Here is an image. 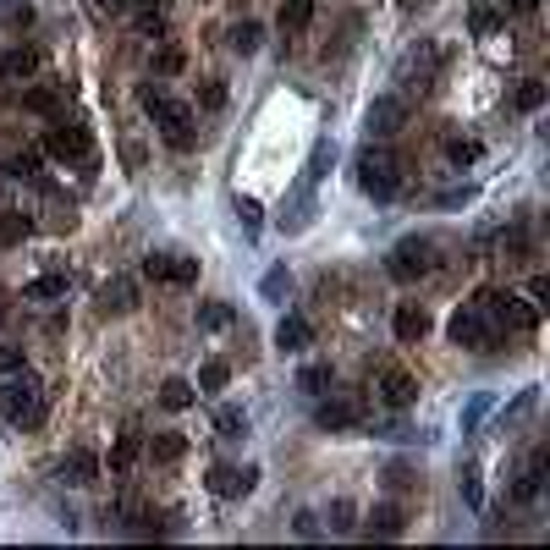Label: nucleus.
Instances as JSON below:
<instances>
[{
	"instance_id": "45",
	"label": "nucleus",
	"mask_w": 550,
	"mask_h": 550,
	"mask_svg": "<svg viewBox=\"0 0 550 550\" xmlns=\"http://www.w3.org/2000/svg\"><path fill=\"white\" fill-rule=\"evenodd\" d=\"M435 204L440 209H463V204H473V187H451V193H440Z\"/></svg>"
},
{
	"instance_id": "31",
	"label": "nucleus",
	"mask_w": 550,
	"mask_h": 550,
	"mask_svg": "<svg viewBox=\"0 0 550 550\" xmlns=\"http://www.w3.org/2000/svg\"><path fill=\"white\" fill-rule=\"evenodd\" d=\"M314 22V0H281V28H308Z\"/></svg>"
},
{
	"instance_id": "20",
	"label": "nucleus",
	"mask_w": 550,
	"mask_h": 550,
	"mask_svg": "<svg viewBox=\"0 0 550 550\" xmlns=\"http://www.w3.org/2000/svg\"><path fill=\"white\" fill-rule=\"evenodd\" d=\"M226 45H232L237 55H253L259 45H265V28H259V22H248V17H242V22L232 28V34H226Z\"/></svg>"
},
{
	"instance_id": "8",
	"label": "nucleus",
	"mask_w": 550,
	"mask_h": 550,
	"mask_svg": "<svg viewBox=\"0 0 550 550\" xmlns=\"http://www.w3.org/2000/svg\"><path fill=\"white\" fill-rule=\"evenodd\" d=\"M402 121H407V105L397 100V94H380V100L369 105V133H374V138L402 133Z\"/></svg>"
},
{
	"instance_id": "26",
	"label": "nucleus",
	"mask_w": 550,
	"mask_h": 550,
	"mask_svg": "<svg viewBox=\"0 0 550 550\" xmlns=\"http://www.w3.org/2000/svg\"><path fill=\"white\" fill-rule=\"evenodd\" d=\"M22 111H34V116H55V111H61V94H55V88H22Z\"/></svg>"
},
{
	"instance_id": "33",
	"label": "nucleus",
	"mask_w": 550,
	"mask_h": 550,
	"mask_svg": "<svg viewBox=\"0 0 550 550\" xmlns=\"http://www.w3.org/2000/svg\"><path fill=\"white\" fill-rule=\"evenodd\" d=\"M298 385L308 397H319V391H331V364H303L298 369Z\"/></svg>"
},
{
	"instance_id": "28",
	"label": "nucleus",
	"mask_w": 550,
	"mask_h": 550,
	"mask_svg": "<svg viewBox=\"0 0 550 550\" xmlns=\"http://www.w3.org/2000/svg\"><path fill=\"white\" fill-rule=\"evenodd\" d=\"M232 385V364L226 358H209L204 369H199V391H226Z\"/></svg>"
},
{
	"instance_id": "51",
	"label": "nucleus",
	"mask_w": 550,
	"mask_h": 550,
	"mask_svg": "<svg viewBox=\"0 0 550 550\" xmlns=\"http://www.w3.org/2000/svg\"><path fill=\"white\" fill-rule=\"evenodd\" d=\"M512 12H517V17H534V12H539V0H512Z\"/></svg>"
},
{
	"instance_id": "39",
	"label": "nucleus",
	"mask_w": 550,
	"mask_h": 550,
	"mask_svg": "<svg viewBox=\"0 0 550 550\" xmlns=\"http://www.w3.org/2000/svg\"><path fill=\"white\" fill-rule=\"evenodd\" d=\"M237 220H242L248 237H259V226H265V209H259L253 199H237Z\"/></svg>"
},
{
	"instance_id": "46",
	"label": "nucleus",
	"mask_w": 550,
	"mask_h": 550,
	"mask_svg": "<svg viewBox=\"0 0 550 550\" xmlns=\"http://www.w3.org/2000/svg\"><path fill=\"white\" fill-rule=\"evenodd\" d=\"M154 67H160V72H182V50H176V45H166V50L154 55Z\"/></svg>"
},
{
	"instance_id": "37",
	"label": "nucleus",
	"mask_w": 550,
	"mask_h": 550,
	"mask_svg": "<svg viewBox=\"0 0 550 550\" xmlns=\"http://www.w3.org/2000/svg\"><path fill=\"white\" fill-rule=\"evenodd\" d=\"M226 325H232V308L226 303H204L199 308V331H226Z\"/></svg>"
},
{
	"instance_id": "38",
	"label": "nucleus",
	"mask_w": 550,
	"mask_h": 550,
	"mask_svg": "<svg viewBox=\"0 0 550 550\" xmlns=\"http://www.w3.org/2000/svg\"><path fill=\"white\" fill-rule=\"evenodd\" d=\"M479 154H484V149H479L473 138H457V144H446V160H451V166H473Z\"/></svg>"
},
{
	"instance_id": "5",
	"label": "nucleus",
	"mask_w": 550,
	"mask_h": 550,
	"mask_svg": "<svg viewBox=\"0 0 550 550\" xmlns=\"http://www.w3.org/2000/svg\"><path fill=\"white\" fill-rule=\"evenodd\" d=\"M446 336L457 341V347H496V331L484 325V308H479V303L451 314V319H446Z\"/></svg>"
},
{
	"instance_id": "7",
	"label": "nucleus",
	"mask_w": 550,
	"mask_h": 550,
	"mask_svg": "<svg viewBox=\"0 0 550 550\" xmlns=\"http://www.w3.org/2000/svg\"><path fill=\"white\" fill-rule=\"evenodd\" d=\"M374 391H380V402H385V407H397V413H402V407H413V402H418V380H413L407 369H385Z\"/></svg>"
},
{
	"instance_id": "41",
	"label": "nucleus",
	"mask_w": 550,
	"mask_h": 550,
	"mask_svg": "<svg viewBox=\"0 0 550 550\" xmlns=\"http://www.w3.org/2000/svg\"><path fill=\"white\" fill-rule=\"evenodd\" d=\"M545 105V83L539 78H529L523 88H517V111H539Z\"/></svg>"
},
{
	"instance_id": "12",
	"label": "nucleus",
	"mask_w": 550,
	"mask_h": 550,
	"mask_svg": "<svg viewBox=\"0 0 550 550\" xmlns=\"http://www.w3.org/2000/svg\"><path fill=\"white\" fill-rule=\"evenodd\" d=\"M319 430H358V402H347V397H331V402H319Z\"/></svg>"
},
{
	"instance_id": "34",
	"label": "nucleus",
	"mask_w": 550,
	"mask_h": 550,
	"mask_svg": "<svg viewBox=\"0 0 550 550\" xmlns=\"http://www.w3.org/2000/svg\"><path fill=\"white\" fill-rule=\"evenodd\" d=\"M0 176H12V182H39V154H12L6 166H0Z\"/></svg>"
},
{
	"instance_id": "30",
	"label": "nucleus",
	"mask_w": 550,
	"mask_h": 550,
	"mask_svg": "<svg viewBox=\"0 0 550 550\" xmlns=\"http://www.w3.org/2000/svg\"><path fill=\"white\" fill-rule=\"evenodd\" d=\"M133 463H138V435L127 430V435H121V440L111 446V473H127Z\"/></svg>"
},
{
	"instance_id": "15",
	"label": "nucleus",
	"mask_w": 550,
	"mask_h": 550,
	"mask_svg": "<svg viewBox=\"0 0 550 550\" xmlns=\"http://www.w3.org/2000/svg\"><path fill=\"white\" fill-rule=\"evenodd\" d=\"M61 479H67V484H94V479H100V457H94L88 446H78L72 457L61 463Z\"/></svg>"
},
{
	"instance_id": "50",
	"label": "nucleus",
	"mask_w": 550,
	"mask_h": 550,
	"mask_svg": "<svg viewBox=\"0 0 550 550\" xmlns=\"http://www.w3.org/2000/svg\"><path fill=\"white\" fill-rule=\"evenodd\" d=\"M298 534H303V539L319 534V517H314V512H298Z\"/></svg>"
},
{
	"instance_id": "19",
	"label": "nucleus",
	"mask_w": 550,
	"mask_h": 550,
	"mask_svg": "<svg viewBox=\"0 0 550 550\" xmlns=\"http://www.w3.org/2000/svg\"><path fill=\"white\" fill-rule=\"evenodd\" d=\"M490 413H496V397H490V391H473V397L463 402V435H473Z\"/></svg>"
},
{
	"instance_id": "3",
	"label": "nucleus",
	"mask_w": 550,
	"mask_h": 550,
	"mask_svg": "<svg viewBox=\"0 0 550 550\" xmlns=\"http://www.w3.org/2000/svg\"><path fill=\"white\" fill-rule=\"evenodd\" d=\"M0 413H6L12 424H39V418H45L39 385L28 380V369H17V374H6V380H0Z\"/></svg>"
},
{
	"instance_id": "27",
	"label": "nucleus",
	"mask_w": 550,
	"mask_h": 550,
	"mask_svg": "<svg viewBox=\"0 0 550 550\" xmlns=\"http://www.w3.org/2000/svg\"><path fill=\"white\" fill-rule=\"evenodd\" d=\"M479 473H484V468H473V463H468V468L457 473V490H463L468 512H479V506H484V479H479Z\"/></svg>"
},
{
	"instance_id": "1",
	"label": "nucleus",
	"mask_w": 550,
	"mask_h": 550,
	"mask_svg": "<svg viewBox=\"0 0 550 550\" xmlns=\"http://www.w3.org/2000/svg\"><path fill=\"white\" fill-rule=\"evenodd\" d=\"M138 100H144V111L154 116V127H160V138H166L171 149H193V116H187V105L166 100V94H160V88H144Z\"/></svg>"
},
{
	"instance_id": "32",
	"label": "nucleus",
	"mask_w": 550,
	"mask_h": 550,
	"mask_svg": "<svg viewBox=\"0 0 550 550\" xmlns=\"http://www.w3.org/2000/svg\"><path fill=\"white\" fill-rule=\"evenodd\" d=\"M331 160H336V149H331L325 138H319V144H314V154H308V171H303V187H314L319 176H325V171H331Z\"/></svg>"
},
{
	"instance_id": "42",
	"label": "nucleus",
	"mask_w": 550,
	"mask_h": 550,
	"mask_svg": "<svg viewBox=\"0 0 550 550\" xmlns=\"http://www.w3.org/2000/svg\"><path fill=\"white\" fill-rule=\"evenodd\" d=\"M144 275L149 281H171V253H149L144 259Z\"/></svg>"
},
{
	"instance_id": "2",
	"label": "nucleus",
	"mask_w": 550,
	"mask_h": 550,
	"mask_svg": "<svg viewBox=\"0 0 550 550\" xmlns=\"http://www.w3.org/2000/svg\"><path fill=\"white\" fill-rule=\"evenodd\" d=\"M358 187L369 193L374 204H391L397 193H402V166L391 154H380V149H364L358 154Z\"/></svg>"
},
{
	"instance_id": "6",
	"label": "nucleus",
	"mask_w": 550,
	"mask_h": 550,
	"mask_svg": "<svg viewBox=\"0 0 550 550\" xmlns=\"http://www.w3.org/2000/svg\"><path fill=\"white\" fill-rule=\"evenodd\" d=\"M479 308H490L496 319H506L512 331H534L539 325V308L523 303V298H512V292H479Z\"/></svg>"
},
{
	"instance_id": "40",
	"label": "nucleus",
	"mask_w": 550,
	"mask_h": 550,
	"mask_svg": "<svg viewBox=\"0 0 550 550\" xmlns=\"http://www.w3.org/2000/svg\"><path fill=\"white\" fill-rule=\"evenodd\" d=\"M468 28H473V34H479V39H490V34H496V28H501V17H496L490 6H473V17H468Z\"/></svg>"
},
{
	"instance_id": "48",
	"label": "nucleus",
	"mask_w": 550,
	"mask_h": 550,
	"mask_svg": "<svg viewBox=\"0 0 550 550\" xmlns=\"http://www.w3.org/2000/svg\"><path fill=\"white\" fill-rule=\"evenodd\" d=\"M17 369H22V352H17V347H0V380L17 374Z\"/></svg>"
},
{
	"instance_id": "29",
	"label": "nucleus",
	"mask_w": 550,
	"mask_h": 550,
	"mask_svg": "<svg viewBox=\"0 0 550 550\" xmlns=\"http://www.w3.org/2000/svg\"><path fill=\"white\" fill-rule=\"evenodd\" d=\"M28 232H34V220H28V215H17V209H6V215H0V248L22 242Z\"/></svg>"
},
{
	"instance_id": "36",
	"label": "nucleus",
	"mask_w": 550,
	"mask_h": 550,
	"mask_svg": "<svg viewBox=\"0 0 550 550\" xmlns=\"http://www.w3.org/2000/svg\"><path fill=\"white\" fill-rule=\"evenodd\" d=\"M358 529V506L352 501H331V534H352Z\"/></svg>"
},
{
	"instance_id": "10",
	"label": "nucleus",
	"mask_w": 550,
	"mask_h": 550,
	"mask_svg": "<svg viewBox=\"0 0 550 550\" xmlns=\"http://www.w3.org/2000/svg\"><path fill=\"white\" fill-rule=\"evenodd\" d=\"M138 308V281L133 275H116L100 286V314H133Z\"/></svg>"
},
{
	"instance_id": "24",
	"label": "nucleus",
	"mask_w": 550,
	"mask_h": 550,
	"mask_svg": "<svg viewBox=\"0 0 550 550\" xmlns=\"http://www.w3.org/2000/svg\"><path fill=\"white\" fill-rule=\"evenodd\" d=\"M39 72V50H6L0 55V78H28Z\"/></svg>"
},
{
	"instance_id": "17",
	"label": "nucleus",
	"mask_w": 550,
	"mask_h": 550,
	"mask_svg": "<svg viewBox=\"0 0 550 550\" xmlns=\"http://www.w3.org/2000/svg\"><path fill=\"white\" fill-rule=\"evenodd\" d=\"M402 529H407L402 506H374V512H369V534H380V539H397Z\"/></svg>"
},
{
	"instance_id": "49",
	"label": "nucleus",
	"mask_w": 550,
	"mask_h": 550,
	"mask_svg": "<svg viewBox=\"0 0 550 550\" xmlns=\"http://www.w3.org/2000/svg\"><path fill=\"white\" fill-rule=\"evenodd\" d=\"M529 303H534V308H545V303H550V281H545V275H534V281H529Z\"/></svg>"
},
{
	"instance_id": "43",
	"label": "nucleus",
	"mask_w": 550,
	"mask_h": 550,
	"mask_svg": "<svg viewBox=\"0 0 550 550\" xmlns=\"http://www.w3.org/2000/svg\"><path fill=\"white\" fill-rule=\"evenodd\" d=\"M171 281L193 286V281H199V259H171Z\"/></svg>"
},
{
	"instance_id": "35",
	"label": "nucleus",
	"mask_w": 550,
	"mask_h": 550,
	"mask_svg": "<svg viewBox=\"0 0 550 550\" xmlns=\"http://www.w3.org/2000/svg\"><path fill=\"white\" fill-rule=\"evenodd\" d=\"M215 430H220L226 440L248 435V413H242V407H220V413H215Z\"/></svg>"
},
{
	"instance_id": "4",
	"label": "nucleus",
	"mask_w": 550,
	"mask_h": 550,
	"mask_svg": "<svg viewBox=\"0 0 550 550\" xmlns=\"http://www.w3.org/2000/svg\"><path fill=\"white\" fill-rule=\"evenodd\" d=\"M385 270H391L397 281H418V275H430L435 270V248L424 237H402L391 248V259H385Z\"/></svg>"
},
{
	"instance_id": "11",
	"label": "nucleus",
	"mask_w": 550,
	"mask_h": 550,
	"mask_svg": "<svg viewBox=\"0 0 550 550\" xmlns=\"http://www.w3.org/2000/svg\"><path fill=\"white\" fill-rule=\"evenodd\" d=\"M45 149L55 154V160H88V133H83V127H55V133L45 138Z\"/></svg>"
},
{
	"instance_id": "21",
	"label": "nucleus",
	"mask_w": 550,
	"mask_h": 550,
	"mask_svg": "<svg viewBox=\"0 0 550 550\" xmlns=\"http://www.w3.org/2000/svg\"><path fill=\"white\" fill-rule=\"evenodd\" d=\"M286 286H292L286 265H270L265 275H259V298H265V303H286Z\"/></svg>"
},
{
	"instance_id": "16",
	"label": "nucleus",
	"mask_w": 550,
	"mask_h": 550,
	"mask_svg": "<svg viewBox=\"0 0 550 550\" xmlns=\"http://www.w3.org/2000/svg\"><path fill=\"white\" fill-rule=\"evenodd\" d=\"M391 325H397V341H424V331H430V314H424V308H413V303H402Z\"/></svg>"
},
{
	"instance_id": "44",
	"label": "nucleus",
	"mask_w": 550,
	"mask_h": 550,
	"mask_svg": "<svg viewBox=\"0 0 550 550\" xmlns=\"http://www.w3.org/2000/svg\"><path fill=\"white\" fill-rule=\"evenodd\" d=\"M199 105H204V111H220V105H226V83H204V88H199Z\"/></svg>"
},
{
	"instance_id": "14",
	"label": "nucleus",
	"mask_w": 550,
	"mask_h": 550,
	"mask_svg": "<svg viewBox=\"0 0 550 550\" xmlns=\"http://www.w3.org/2000/svg\"><path fill=\"white\" fill-rule=\"evenodd\" d=\"M308 341H314V325H308L303 314H286L281 325H275V347H281V352H303Z\"/></svg>"
},
{
	"instance_id": "13",
	"label": "nucleus",
	"mask_w": 550,
	"mask_h": 550,
	"mask_svg": "<svg viewBox=\"0 0 550 550\" xmlns=\"http://www.w3.org/2000/svg\"><path fill=\"white\" fill-rule=\"evenodd\" d=\"M539 490H545V451H534V457H529V468H523V479L512 484V506H529V501H539Z\"/></svg>"
},
{
	"instance_id": "18",
	"label": "nucleus",
	"mask_w": 550,
	"mask_h": 550,
	"mask_svg": "<svg viewBox=\"0 0 550 550\" xmlns=\"http://www.w3.org/2000/svg\"><path fill=\"white\" fill-rule=\"evenodd\" d=\"M193 402H199V391H193L187 380H166V385H160V407H166V413H187Z\"/></svg>"
},
{
	"instance_id": "25",
	"label": "nucleus",
	"mask_w": 550,
	"mask_h": 550,
	"mask_svg": "<svg viewBox=\"0 0 550 550\" xmlns=\"http://www.w3.org/2000/svg\"><path fill=\"white\" fill-rule=\"evenodd\" d=\"M149 457H154V463H182V457H187V440L166 430V435H154V440H149Z\"/></svg>"
},
{
	"instance_id": "47",
	"label": "nucleus",
	"mask_w": 550,
	"mask_h": 550,
	"mask_svg": "<svg viewBox=\"0 0 550 550\" xmlns=\"http://www.w3.org/2000/svg\"><path fill=\"white\" fill-rule=\"evenodd\" d=\"M534 402H539V391L529 385V391H523V397H517V402L506 407V418H523V413H534Z\"/></svg>"
},
{
	"instance_id": "22",
	"label": "nucleus",
	"mask_w": 550,
	"mask_h": 550,
	"mask_svg": "<svg viewBox=\"0 0 550 550\" xmlns=\"http://www.w3.org/2000/svg\"><path fill=\"white\" fill-rule=\"evenodd\" d=\"M0 28H6V34L34 28V6H28V0H0Z\"/></svg>"
},
{
	"instance_id": "9",
	"label": "nucleus",
	"mask_w": 550,
	"mask_h": 550,
	"mask_svg": "<svg viewBox=\"0 0 550 550\" xmlns=\"http://www.w3.org/2000/svg\"><path fill=\"white\" fill-rule=\"evenodd\" d=\"M253 484H259V468H215V473H209V490H215L220 501L253 496Z\"/></svg>"
},
{
	"instance_id": "23",
	"label": "nucleus",
	"mask_w": 550,
	"mask_h": 550,
	"mask_svg": "<svg viewBox=\"0 0 550 550\" xmlns=\"http://www.w3.org/2000/svg\"><path fill=\"white\" fill-rule=\"evenodd\" d=\"M22 298H34V303H55V298H67V275H39V281H28V286H22Z\"/></svg>"
},
{
	"instance_id": "52",
	"label": "nucleus",
	"mask_w": 550,
	"mask_h": 550,
	"mask_svg": "<svg viewBox=\"0 0 550 550\" xmlns=\"http://www.w3.org/2000/svg\"><path fill=\"white\" fill-rule=\"evenodd\" d=\"M100 6H111V12H121V6H127V0H100Z\"/></svg>"
}]
</instances>
